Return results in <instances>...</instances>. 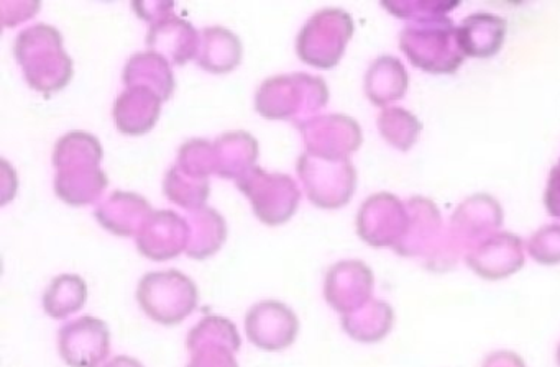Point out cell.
Here are the masks:
<instances>
[{"label":"cell","mask_w":560,"mask_h":367,"mask_svg":"<svg viewBox=\"0 0 560 367\" xmlns=\"http://www.w3.org/2000/svg\"><path fill=\"white\" fill-rule=\"evenodd\" d=\"M176 166L196 179H209L211 174H218L214 143L202 140V138H192V140L186 141L179 147Z\"/></svg>","instance_id":"27"},{"label":"cell","mask_w":560,"mask_h":367,"mask_svg":"<svg viewBox=\"0 0 560 367\" xmlns=\"http://www.w3.org/2000/svg\"><path fill=\"white\" fill-rule=\"evenodd\" d=\"M88 300V284L81 275H57L44 295V308L51 318L63 320L77 313Z\"/></svg>","instance_id":"23"},{"label":"cell","mask_w":560,"mask_h":367,"mask_svg":"<svg viewBox=\"0 0 560 367\" xmlns=\"http://www.w3.org/2000/svg\"><path fill=\"white\" fill-rule=\"evenodd\" d=\"M399 39L402 51L424 71L452 72L464 59L458 29L447 16L431 20L429 26L406 28Z\"/></svg>","instance_id":"7"},{"label":"cell","mask_w":560,"mask_h":367,"mask_svg":"<svg viewBox=\"0 0 560 367\" xmlns=\"http://www.w3.org/2000/svg\"><path fill=\"white\" fill-rule=\"evenodd\" d=\"M310 153L329 159H346L362 143V130L353 118L330 114L313 117L300 125Z\"/></svg>","instance_id":"12"},{"label":"cell","mask_w":560,"mask_h":367,"mask_svg":"<svg viewBox=\"0 0 560 367\" xmlns=\"http://www.w3.org/2000/svg\"><path fill=\"white\" fill-rule=\"evenodd\" d=\"M353 35V20L346 10L323 9L310 16L296 38L301 61L319 69H332L342 58Z\"/></svg>","instance_id":"5"},{"label":"cell","mask_w":560,"mask_h":367,"mask_svg":"<svg viewBox=\"0 0 560 367\" xmlns=\"http://www.w3.org/2000/svg\"><path fill=\"white\" fill-rule=\"evenodd\" d=\"M137 300L147 317L170 327L182 323L196 310L199 301L198 285L176 269L149 272L140 279Z\"/></svg>","instance_id":"4"},{"label":"cell","mask_w":560,"mask_h":367,"mask_svg":"<svg viewBox=\"0 0 560 367\" xmlns=\"http://www.w3.org/2000/svg\"><path fill=\"white\" fill-rule=\"evenodd\" d=\"M162 98L145 85L127 87L114 104V121L120 133L140 137L149 133L162 114Z\"/></svg>","instance_id":"15"},{"label":"cell","mask_w":560,"mask_h":367,"mask_svg":"<svg viewBox=\"0 0 560 367\" xmlns=\"http://www.w3.org/2000/svg\"><path fill=\"white\" fill-rule=\"evenodd\" d=\"M237 187L250 200L258 220L268 226L283 225L300 205V189L288 174L255 166L237 180Z\"/></svg>","instance_id":"8"},{"label":"cell","mask_w":560,"mask_h":367,"mask_svg":"<svg viewBox=\"0 0 560 367\" xmlns=\"http://www.w3.org/2000/svg\"><path fill=\"white\" fill-rule=\"evenodd\" d=\"M372 271L362 261H342L327 271L324 297L340 313H350L369 301Z\"/></svg>","instance_id":"14"},{"label":"cell","mask_w":560,"mask_h":367,"mask_svg":"<svg viewBox=\"0 0 560 367\" xmlns=\"http://www.w3.org/2000/svg\"><path fill=\"white\" fill-rule=\"evenodd\" d=\"M399 202L389 193H376L360 206L357 229L363 241L372 246L392 245L398 229Z\"/></svg>","instance_id":"18"},{"label":"cell","mask_w":560,"mask_h":367,"mask_svg":"<svg viewBox=\"0 0 560 367\" xmlns=\"http://www.w3.org/2000/svg\"><path fill=\"white\" fill-rule=\"evenodd\" d=\"M191 360L188 367H238L235 351L241 350L237 327L221 315H208L191 331L188 340Z\"/></svg>","instance_id":"9"},{"label":"cell","mask_w":560,"mask_h":367,"mask_svg":"<svg viewBox=\"0 0 560 367\" xmlns=\"http://www.w3.org/2000/svg\"><path fill=\"white\" fill-rule=\"evenodd\" d=\"M196 61L206 71L224 74L237 68L244 55L241 38L224 26H208L202 29Z\"/></svg>","instance_id":"19"},{"label":"cell","mask_w":560,"mask_h":367,"mask_svg":"<svg viewBox=\"0 0 560 367\" xmlns=\"http://www.w3.org/2000/svg\"><path fill=\"white\" fill-rule=\"evenodd\" d=\"M218 176L224 179H241L254 169L258 157V141L248 131H228L214 141Z\"/></svg>","instance_id":"21"},{"label":"cell","mask_w":560,"mask_h":367,"mask_svg":"<svg viewBox=\"0 0 560 367\" xmlns=\"http://www.w3.org/2000/svg\"><path fill=\"white\" fill-rule=\"evenodd\" d=\"M189 228L186 254L192 259H206L214 256L228 238V225L224 216L211 206L189 210L186 216Z\"/></svg>","instance_id":"22"},{"label":"cell","mask_w":560,"mask_h":367,"mask_svg":"<svg viewBox=\"0 0 560 367\" xmlns=\"http://www.w3.org/2000/svg\"><path fill=\"white\" fill-rule=\"evenodd\" d=\"M296 169L307 199L314 205L320 209H340L352 199L357 174L349 157L329 159L306 151L298 157Z\"/></svg>","instance_id":"6"},{"label":"cell","mask_w":560,"mask_h":367,"mask_svg":"<svg viewBox=\"0 0 560 367\" xmlns=\"http://www.w3.org/2000/svg\"><path fill=\"white\" fill-rule=\"evenodd\" d=\"M14 55L24 71L25 81L45 97L70 84L74 62L63 48V35L48 23L22 29L15 38Z\"/></svg>","instance_id":"2"},{"label":"cell","mask_w":560,"mask_h":367,"mask_svg":"<svg viewBox=\"0 0 560 367\" xmlns=\"http://www.w3.org/2000/svg\"><path fill=\"white\" fill-rule=\"evenodd\" d=\"M245 331L250 343L260 350L281 351L296 340L300 320L283 301L264 300L245 315Z\"/></svg>","instance_id":"11"},{"label":"cell","mask_w":560,"mask_h":367,"mask_svg":"<svg viewBox=\"0 0 560 367\" xmlns=\"http://www.w3.org/2000/svg\"><path fill=\"white\" fill-rule=\"evenodd\" d=\"M149 200L136 192L116 190L96 206L97 222L117 236H137L152 215Z\"/></svg>","instance_id":"17"},{"label":"cell","mask_w":560,"mask_h":367,"mask_svg":"<svg viewBox=\"0 0 560 367\" xmlns=\"http://www.w3.org/2000/svg\"><path fill=\"white\" fill-rule=\"evenodd\" d=\"M104 367H145L139 359L130 356H117L110 359Z\"/></svg>","instance_id":"30"},{"label":"cell","mask_w":560,"mask_h":367,"mask_svg":"<svg viewBox=\"0 0 560 367\" xmlns=\"http://www.w3.org/2000/svg\"><path fill=\"white\" fill-rule=\"evenodd\" d=\"M103 156V144L88 131L74 130L61 137L54 150L57 196L74 206L96 202L109 183L101 169Z\"/></svg>","instance_id":"1"},{"label":"cell","mask_w":560,"mask_h":367,"mask_svg":"<svg viewBox=\"0 0 560 367\" xmlns=\"http://www.w3.org/2000/svg\"><path fill=\"white\" fill-rule=\"evenodd\" d=\"M392 308L380 300H369L342 317V327L350 336L363 343L382 340L392 327Z\"/></svg>","instance_id":"24"},{"label":"cell","mask_w":560,"mask_h":367,"mask_svg":"<svg viewBox=\"0 0 560 367\" xmlns=\"http://www.w3.org/2000/svg\"><path fill=\"white\" fill-rule=\"evenodd\" d=\"M547 209L550 215L560 216V163L557 164L550 174L549 189L546 193Z\"/></svg>","instance_id":"29"},{"label":"cell","mask_w":560,"mask_h":367,"mask_svg":"<svg viewBox=\"0 0 560 367\" xmlns=\"http://www.w3.org/2000/svg\"><path fill=\"white\" fill-rule=\"evenodd\" d=\"M188 239L186 218L173 210H159L150 215L137 235V248L152 261H168L186 251Z\"/></svg>","instance_id":"13"},{"label":"cell","mask_w":560,"mask_h":367,"mask_svg":"<svg viewBox=\"0 0 560 367\" xmlns=\"http://www.w3.org/2000/svg\"><path fill=\"white\" fill-rule=\"evenodd\" d=\"M58 347L70 367H100L110 353L109 327L100 318L84 315L61 328Z\"/></svg>","instance_id":"10"},{"label":"cell","mask_w":560,"mask_h":367,"mask_svg":"<svg viewBox=\"0 0 560 367\" xmlns=\"http://www.w3.org/2000/svg\"><path fill=\"white\" fill-rule=\"evenodd\" d=\"M133 9L142 19L153 23L165 19V16L173 15V2H136L133 3Z\"/></svg>","instance_id":"28"},{"label":"cell","mask_w":560,"mask_h":367,"mask_svg":"<svg viewBox=\"0 0 560 367\" xmlns=\"http://www.w3.org/2000/svg\"><path fill=\"white\" fill-rule=\"evenodd\" d=\"M124 84L145 85L160 95L163 102L172 98L176 81L168 59L155 51H139L127 61L124 69Z\"/></svg>","instance_id":"20"},{"label":"cell","mask_w":560,"mask_h":367,"mask_svg":"<svg viewBox=\"0 0 560 367\" xmlns=\"http://www.w3.org/2000/svg\"><path fill=\"white\" fill-rule=\"evenodd\" d=\"M406 88V72L396 59L383 56L373 62L366 72L365 91L376 105L402 97Z\"/></svg>","instance_id":"25"},{"label":"cell","mask_w":560,"mask_h":367,"mask_svg":"<svg viewBox=\"0 0 560 367\" xmlns=\"http://www.w3.org/2000/svg\"><path fill=\"white\" fill-rule=\"evenodd\" d=\"M163 192L176 205L186 210L201 209L208 202L211 186L209 179H196L183 173L178 166L170 167L163 180Z\"/></svg>","instance_id":"26"},{"label":"cell","mask_w":560,"mask_h":367,"mask_svg":"<svg viewBox=\"0 0 560 367\" xmlns=\"http://www.w3.org/2000/svg\"><path fill=\"white\" fill-rule=\"evenodd\" d=\"M329 100V88L319 75L306 72L271 75L255 95V107L268 120H293L298 127L313 118Z\"/></svg>","instance_id":"3"},{"label":"cell","mask_w":560,"mask_h":367,"mask_svg":"<svg viewBox=\"0 0 560 367\" xmlns=\"http://www.w3.org/2000/svg\"><path fill=\"white\" fill-rule=\"evenodd\" d=\"M201 35L188 20L178 15H168L152 23L147 33L150 51L159 52L170 62L183 66L196 58Z\"/></svg>","instance_id":"16"}]
</instances>
